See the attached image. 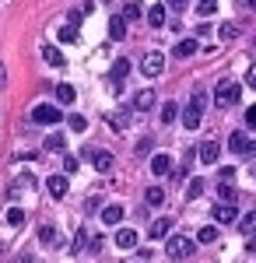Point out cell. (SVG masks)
<instances>
[{"instance_id":"6da1fadb","label":"cell","mask_w":256,"mask_h":263,"mask_svg":"<svg viewBox=\"0 0 256 263\" xmlns=\"http://www.w3.org/2000/svg\"><path fill=\"white\" fill-rule=\"evenodd\" d=\"M193 249H197V242L190 239V235H169L165 239V253H169V260H186V256H193Z\"/></svg>"},{"instance_id":"7a4b0ae2","label":"cell","mask_w":256,"mask_h":263,"mask_svg":"<svg viewBox=\"0 0 256 263\" xmlns=\"http://www.w3.org/2000/svg\"><path fill=\"white\" fill-rule=\"evenodd\" d=\"M242 99V84H235V81H217V88H214V105L217 109H228V105H235V102Z\"/></svg>"},{"instance_id":"3957f363","label":"cell","mask_w":256,"mask_h":263,"mask_svg":"<svg viewBox=\"0 0 256 263\" xmlns=\"http://www.w3.org/2000/svg\"><path fill=\"white\" fill-rule=\"evenodd\" d=\"M60 120H63V112H60L53 102H42V105L32 109V123H39V126H57Z\"/></svg>"},{"instance_id":"277c9868","label":"cell","mask_w":256,"mask_h":263,"mask_svg":"<svg viewBox=\"0 0 256 263\" xmlns=\"http://www.w3.org/2000/svg\"><path fill=\"white\" fill-rule=\"evenodd\" d=\"M228 147H232V155H242V158L256 155V141L246 134V130H235V134L228 137Z\"/></svg>"},{"instance_id":"5b68a950","label":"cell","mask_w":256,"mask_h":263,"mask_svg":"<svg viewBox=\"0 0 256 263\" xmlns=\"http://www.w3.org/2000/svg\"><path fill=\"white\" fill-rule=\"evenodd\" d=\"M161 70H165V57H161L158 49H151V53L140 60V74H144V78H158Z\"/></svg>"},{"instance_id":"8992f818","label":"cell","mask_w":256,"mask_h":263,"mask_svg":"<svg viewBox=\"0 0 256 263\" xmlns=\"http://www.w3.org/2000/svg\"><path fill=\"white\" fill-rule=\"evenodd\" d=\"M126 74H130V60H126V57H119L116 63H113V74H109V81H113V91H123V78H126Z\"/></svg>"},{"instance_id":"52a82bcc","label":"cell","mask_w":256,"mask_h":263,"mask_svg":"<svg viewBox=\"0 0 256 263\" xmlns=\"http://www.w3.org/2000/svg\"><path fill=\"white\" fill-rule=\"evenodd\" d=\"M211 218H214V224H232L239 218V211H235V203H214Z\"/></svg>"},{"instance_id":"ba28073f","label":"cell","mask_w":256,"mask_h":263,"mask_svg":"<svg viewBox=\"0 0 256 263\" xmlns=\"http://www.w3.org/2000/svg\"><path fill=\"white\" fill-rule=\"evenodd\" d=\"M46 190H49V197H57V200H60V197H67V190H70V179L53 172V176L46 179Z\"/></svg>"},{"instance_id":"9c48e42d","label":"cell","mask_w":256,"mask_h":263,"mask_svg":"<svg viewBox=\"0 0 256 263\" xmlns=\"http://www.w3.org/2000/svg\"><path fill=\"white\" fill-rule=\"evenodd\" d=\"M179 112H182V126H186V130H197L200 120H204V109H197L193 102H190L186 109H179Z\"/></svg>"},{"instance_id":"30bf717a","label":"cell","mask_w":256,"mask_h":263,"mask_svg":"<svg viewBox=\"0 0 256 263\" xmlns=\"http://www.w3.org/2000/svg\"><path fill=\"white\" fill-rule=\"evenodd\" d=\"M88 158H92V165H95V172H113V155L109 151H88Z\"/></svg>"},{"instance_id":"8fae6325","label":"cell","mask_w":256,"mask_h":263,"mask_svg":"<svg viewBox=\"0 0 256 263\" xmlns=\"http://www.w3.org/2000/svg\"><path fill=\"white\" fill-rule=\"evenodd\" d=\"M217 158H221V144L217 141H204L200 144V162L204 165H214Z\"/></svg>"},{"instance_id":"7c38bea8","label":"cell","mask_w":256,"mask_h":263,"mask_svg":"<svg viewBox=\"0 0 256 263\" xmlns=\"http://www.w3.org/2000/svg\"><path fill=\"white\" fill-rule=\"evenodd\" d=\"M148 235H151V239H169V235H172V221H169V218H155L151 228H148Z\"/></svg>"},{"instance_id":"4fadbf2b","label":"cell","mask_w":256,"mask_h":263,"mask_svg":"<svg viewBox=\"0 0 256 263\" xmlns=\"http://www.w3.org/2000/svg\"><path fill=\"white\" fill-rule=\"evenodd\" d=\"M151 105H155V91H151V88H140L137 95H134V109H137V112H148Z\"/></svg>"},{"instance_id":"5bb4252c","label":"cell","mask_w":256,"mask_h":263,"mask_svg":"<svg viewBox=\"0 0 256 263\" xmlns=\"http://www.w3.org/2000/svg\"><path fill=\"white\" fill-rule=\"evenodd\" d=\"M151 172H155L158 179L169 176V172H172V158H169V155H151Z\"/></svg>"},{"instance_id":"9a60e30c","label":"cell","mask_w":256,"mask_h":263,"mask_svg":"<svg viewBox=\"0 0 256 263\" xmlns=\"http://www.w3.org/2000/svg\"><path fill=\"white\" fill-rule=\"evenodd\" d=\"M134 123V112L130 109H116V112H109V126H116V130H126Z\"/></svg>"},{"instance_id":"2e32d148","label":"cell","mask_w":256,"mask_h":263,"mask_svg":"<svg viewBox=\"0 0 256 263\" xmlns=\"http://www.w3.org/2000/svg\"><path fill=\"white\" fill-rule=\"evenodd\" d=\"M116 246L119 249H134V246H137V232H134V228H119L116 232Z\"/></svg>"},{"instance_id":"e0dca14e","label":"cell","mask_w":256,"mask_h":263,"mask_svg":"<svg viewBox=\"0 0 256 263\" xmlns=\"http://www.w3.org/2000/svg\"><path fill=\"white\" fill-rule=\"evenodd\" d=\"M119 221H123V207H119V203L102 207V224H119Z\"/></svg>"},{"instance_id":"ac0fdd59","label":"cell","mask_w":256,"mask_h":263,"mask_svg":"<svg viewBox=\"0 0 256 263\" xmlns=\"http://www.w3.org/2000/svg\"><path fill=\"white\" fill-rule=\"evenodd\" d=\"M197 49H200V39H182V42H176L172 57H193Z\"/></svg>"},{"instance_id":"d6986e66","label":"cell","mask_w":256,"mask_h":263,"mask_svg":"<svg viewBox=\"0 0 256 263\" xmlns=\"http://www.w3.org/2000/svg\"><path fill=\"white\" fill-rule=\"evenodd\" d=\"M109 35H113V39H126V21H123V14H113V18H109Z\"/></svg>"},{"instance_id":"ffe728a7","label":"cell","mask_w":256,"mask_h":263,"mask_svg":"<svg viewBox=\"0 0 256 263\" xmlns=\"http://www.w3.org/2000/svg\"><path fill=\"white\" fill-rule=\"evenodd\" d=\"M42 60L49 63V67H63V63H67V60H63V53H60L57 46H42Z\"/></svg>"},{"instance_id":"44dd1931","label":"cell","mask_w":256,"mask_h":263,"mask_svg":"<svg viewBox=\"0 0 256 263\" xmlns=\"http://www.w3.org/2000/svg\"><path fill=\"white\" fill-rule=\"evenodd\" d=\"M165 11H169L165 4H155V7L148 11V25H151V28H161V25H165Z\"/></svg>"},{"instance_id":"7402d4cb","label":"cell","mask_w":256,"mask_h":263,"mask_svg":"<svg viewBox=\"0 0 256 263\" xmlns=\"http://www.w3.org/2000/svg\"><path fill=\"white\" fill-rule=\"evenodd\" d=\"M39 242H46V246L60 242V228H57V224H42V228H39Z\"/></svg>"},{"instance_id":"603a6c76","label":"cell","mask_w":256,"mask_h":263,"mask_svg":"<svg viewBox=\"0 0 256 263\" xmlns=\"http://www.w3.org/2000/svg\"><path fill=\"white\" fill-rule=\"evenodd\" d=\"M144 200L151 203V207H161V203H165V190H161V186H148V190H144Z\"/></svg>"},{"instance_id":"cb8c5ba5","label":"cell","mask_w":256,"mask_h":263,"mask_svg":"<svg viewBox=\"0 0 256 263\" xmlns=\"http://www.w3.org/2000/svg\"><path fill=\"white\" fill-rule=\"evenodd\" d=\"M158 116H161V123H165V126H169V123H176L179 120V105H176V102H165Z\"/></svg>"},{"instance_id":"d4e9b609","label":"cell","mask_w":256,"mask_h":263,"mask_svg":"<svg viewBox=\"0 0 256 263\" xmlns=\"http://www.w3.org/2000/svg\"><path fill=\"white\" fill-rule=\"evenodd\" d=\"M88 239H92V235H88V228L81 224L78 235H74V246H70V253H84V249H88Z\"/></svg>"},{"instance_id":"484cf974","label":"cell","mask_w":256,"mask_h":263,"mask_svg":"<svg viewBox=\"0 0 256 263\" xmlns=\"http://www.w3.org/2000/svg\"><path fill=\"white\" fill-rule=\"evenodd\" d=\"M217 39H221V42H235L239 39V28L232 25V21H225V25L217 28Z\"/></svg>"},{"instance_id":"4316f807","label":"cell","mask_w":256,"mask_h":263,"mask_svg":"<svg viewBox=\"0 0 256 263\" xmlns=\"http://www.w3.org/2000/svg\"><path fill=\"white\" fill-rule=\"evenodd\" d=\"M74 99H78V91H74L70 84H60V88H57V102H60V105H70Z\"/></svg>"},{"instance_id":"83f0119b","label":"cell","mask_w":256,"mask_h":263,"mask_svg":"<svg viewBox=\"0 0 256 263\" xmlns=\"http://www.w3.org/2000/svg\"><path fill=\"white\" fill-rule=\"evenodd\" d=\"M239 232H242V235H253L256 232V211H249V214L239 221Z\"/></svg>"},{"instance_id":"f1b7e54d","label":"cell","mask_w":256,"mask_h":263,"mask_svg":"<svg viewBox=\"0 0 256 263\" xmlns=\"http://www.w3.org/2000/svg\"><path fill=\"white\" fill-rule=\"evenodd\" d=\"M217 197H221V203H235V190H232V182H217Z\"/></svg>"},{"instance_id":"f546056e","label":"cell","mask_w":256,"mask_h":263,"mask_svg":"<svg viewBox=\"0 0 256 263\" xmlns=\"http://www.w3.org/2000/svg\"><path fill=\"white\" fill-rule=\"evenodd\" d=\"M214 239H217V228H214V224H204V228L197 232V242H204V246L214 242Z\"/></svg>"},{"instance_id":"4dcf8cb0","label":"cell","mask_w":256,"mask_h":263,"mask_svg":"<svg viewBox=\"0 0 256 263\" xmlns=\"http://www.w3.org/2000/svg\"><path fill=\"white\" fill-rule=\"evenodd\" d=\"M18 190H35V176H32V172H21L18 182H14V193H18Z\"/></svg>"},{"instance_id":"1f68e13d","label":"cell","mask_w":256,"mask_h":263,"mask_svg":"<svg viewBox=\"0 0 256 263\" xmlns=\"http://www.w3.org/2000/svg\"><path fill=\"white\" fill-rule=\"evenodd\" d=\"M63 147H67V141H63V137H60V134H49V137H46V151H63Z\"/></svg>"},{"instance_id":"d6a6232c","label":"cell","mask_w":256,"mask_h":263,"mask_svg":"<svg viewBox=\"0 0 256 263\" xmlns=\"http://www.w3.org/2000/svg\"><path fill=\"white\" fill-rule=\"evenodd\" d=\"M57 35H60V42H78V25H63Z\"/></svg>"},{"instance_id":"836d02e7","label":"cell","mask_w":256,"mask_h":263,"mask_svg":"<svg viewBox=\"0 0 256 263\" xmlns=\"http://www.w3.org/2000/svg\"><path fill=\"white\" fill-rule=\"evenodd\" d=\"M4 221H7V224H21V221H25V211H21V207H7Z\"/></svg>"},{"instance_id":"e575fe53","label":"cell","mask_w":256,"mask_h":263,"mask_svg":"<svg viewBox=\"0 0 256 263\" xmlns=\"http://www.w3.org/2000/svg\"><path fill=\"white\" fill-rule=\"evenodd\" d=\"M200 193H204V179L197 176V179H190V186H186V197H190V200H197Z\"/></svg>"},{"instance_id":"d590c367","label":"cell","mask_w":256,"mask_h":263,"mask_svg":"<svg viewBox=\"0 0 256 263\" xmlns=\"http://www.w3.org/2000/svg\"><path fill=\"white\" fill-rule=\"evenodd\" d=\"M67 126H70V130H74V134H81V130H84V126H88V120H84V116H81V112H74V116H67Z\"/></svg>"},{"instance_id":"8d00e7d4","label":"cell","mask_w":256,"mask_h":263,"mask_svg":"<svg viewBox=\"0 0 256 263\" xmlns=\"http://www.w3.org/2000/svg\"><path fill=\"white\" fill-rule=\"evenodd\" d=\"M137 18H140V4H134V0H130V4L123 7V21H137Z\"/></svg>"},{"instance_id":"74e56055","label":"cell","mask_w":256,"mask_h":263,"mask_svg":"<svg viewBox=\"0 0 256 263\" xmlns=\"http://www.w3.org/2000/svg\"><path fill=\"white\" fill-rule=\"evenodd\" d=\"M197 11L204 14V18H211V14L217 11V0H200V4H197Z\"/></svg>"},{"instance_id":"f35d334b","label":"cell","mask_w":256,"mask_h":263,"mask_svg":"<svg viewBox=\"0 0 256 263\" xmlns=\"http://www.w3.org/2000/svg\"><path fill=\"white\" fill-rule=\"evenodd\" d=\"M151 147H155V144H151V137H140L134 151H137V158H144V155H151Z\"/></svg>"},{"instance_id":"ab89813d","label":"cell","mask_w":256,"mask_h":263,"mask_svg":"<svg viewBox=\"0 0 256 263\" xmlns=\"http://www.w3.org/2000/svg\"><path fill=\"white\" fill-rule=\"evenodd\" d=\"M193 105H197V109H204V105H207V91H204V88H193Z\"/></svg>"},{"instance_id":"60d3db41","label":"cell","mask_w":256,"mask_h":263,"mask_svg":"<svg viewBox=\"0 0 256 263\" xmlns=\"http://www.w3.org/2000/svg\"><path fill=\"white\" fill-rule=\"evenodd\" d=\"M165 7H169V11H176V14H182V11L190 7V0H165Z\"/></svg>"},{"instance_id":"b9f144b4","label":"cell","mask_w":256,"mask_h":263,"mask_svg":"<svg viewBox=\"0 0 256 263\" xmlns=\"http://www.w3.org/2000/svg\"><path fill=\"white\" fill-rule=\"evenodd\" d=\"M246 130H256V105L246 109Z\"/></svg>"},{"instance_id":"7bdbcfd3","label":"cell","mask_w":256,"mask_h":263,"mask_svg":"<svg viewBox=\"0 0 256 263\" xmlns=\"http://www.w3.org/2000/svg\"><path fill=\"white\" fill-rule=\"evenodd\" d=\"M63 172H67V176H70V172H78V158H74V155H67V158H63Z\"/></svg>"},{"instance_id":"ee69618b","label":"cell","mask_w":256,"mask_h":263,"mask_svg":"<svg viewBox=\"0 0 256 263\" xmlns=\"http://www.w3.org/2000/svg\"><path fill=\"white\" fill-rule=\"evenodd\" d=\"M102 246H105V242H102V235H92V239H88V253H99Z\"/></svg>"},{"instance_id":"f6af8a7d","label":"cell","mask_w":256,"mask_h":263,"mask_svg":"<svg viewBox=\"0 0 256 263\" xmlns=\"http://www.w3.org/2000/svg\"><path fill=\"white\" fill-rule=\"evenodd\" d=\"M246 84H249V88H256V63L246 70Z\"/></svg>"},{"instance_id":"bcb514c9","label":"cell","mask_w":256,"mask_h":263,"mask_svg":"<svg viewBox=\"0 0 256 263\" xmlns=\"http://www.w3.org/2000/svg\"><path fill=\"white\" fill-rule=\"evenodd\" d=\"M81 18H88V14H84V11H81V7H74V11H70V25H78Z\"/></svg>"},{"instance_id":"7dc6e473","label":"cell","mask_w":256,"mask_h":263,"mask_svg":"<svg viewBox=\"0 0 256 263\" xmlns=\"http://www.w3.org/2000/svg\"><path fill=\"white\" fill-rule=\"evenodd\" d=\"M235 179V168H221V182H232Z\"/></svg>"},{"instance_id":"c3c4849f","label":"cell","mask_w":256,"mask_h":263,"mask_svg":"<svg viewBox=\"0 0 256 263\" xmlns=\"http://www.w3.org/2000/svg\"><path fill=\"white\" fill-rule=\"evenodd\" d=\"M239 7H242V11H256V0H235Z\"/></svg>"},{"instance_id":"681fc988","label":"cell","mask_w":256,"mask_h":263,"mask_svg":"<svg viewBox=\"0 0 256 263\" xmlns=\"http://www.w3.org/2000/svg\"><path fill=\"white\" fill-rule=\"evenodd\" d=\"M246 253H253V256H256V232L249 235V242H246Z\"/></svg>"},{"instance_id":"f907efd6","label":"cell","mask_w":256,"mask_h":263,"mask_svg":"<svg viewBox=\"0 0 256 263\" xmlns=\"http://www.w3.org/2000/svg\"><path fill=\"white\" fill-rule=\"evenodd\" d=\"M7 81V70H4V63H0V84Z\"/></svg>"},{"instance_id":"816d5d0a","label":"cell","mask_w":256,"mask_h":263,"mask_svg":"<svg viewBox=\"0 0 256 263\" xmlns=\"http://www.w3.org/2000/svg\"><path fill=\"white\" fill-rule=\"evenodd\" d=\"M109 4H113V0H109Z\"/></svg>"}]
</instances>
